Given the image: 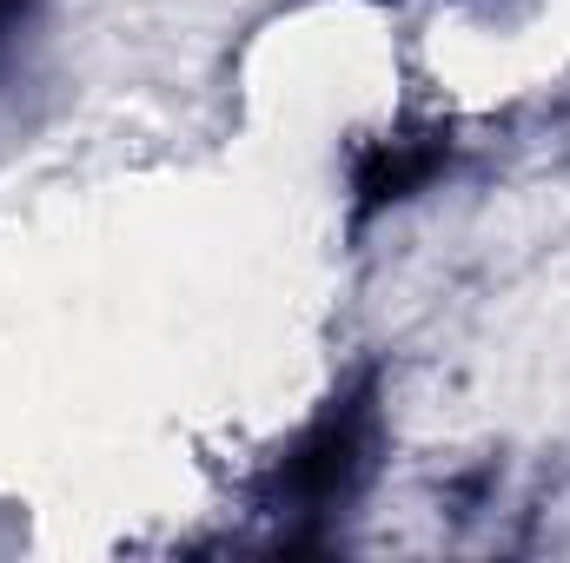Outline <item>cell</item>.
Segmentation results:
<instances>
[{"label": "cell", "mask_w": 570, "mask_h": 563, "mask_svg": "<svg viewBox=\"0 0 570 563\" xmlns=\"http://www.w3.org/2000/svg\"><path fill=\"white\" fill-rule=\"evenodd\" d=\"M379 451H385V385L365 365L246 484L253 517H266V544L273 551H325L338 517L372 491Z\"/></svg>", "instance_id": "1"}, {"label": "cell", "mask_w": 570, "mask_h": 563, "mask_svg": "<svg viewBox=\"0 0 570 563\" xmlns=\"http://www.w3.org/2000/svg\"><path fill=\"white\" fill-rule=\"evenodd\" d=\"M458 159V134L438 127V120H399L385 134L352 146V166H345V199H352V233L379 226L385 213L412 206L419 192H431Z\"/></svg>", "instance_id": "2"}, {"label": "cell", "mask_w": 570, "mask_h": 563, "mask_svg": "<svg viewBox=\"0 0 570 563\" xmlns=\"http://www.w3.org/2000/svg\"><path fill=\"white\" fill-rule=\"evenodd\" d=\"M33 13H40V0H0V73H7V60L20 53V40H27Z\"/></svg>", "instance_id": "3"}]
</instances>
